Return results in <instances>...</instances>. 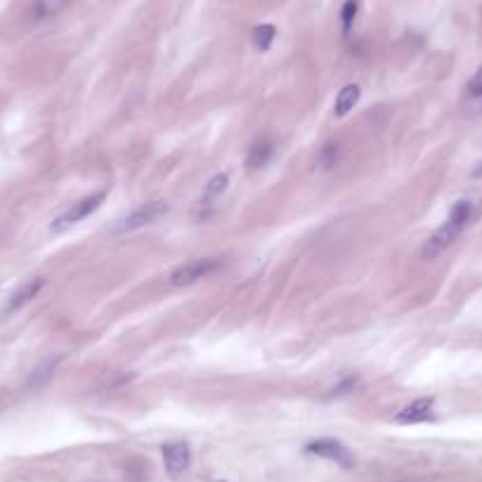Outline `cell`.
I'll return each mask as SVG.
<instances>
[{
    "label": "cell",
    "instance_id": "cell-2",
    "mask_svg": "<svg viewBox=\"0 0 482 482\" xmlns=\"http://www.w3.org/2000/svg\"><path fill=\"white\" fill-rule=\"evenodd\" d=\"M220 270H223V258H194L175 267L171 277H168V282H171V286L182 289V286L204 282V279L213 277Z\"/></svg>",
    "mask_w": 482,
    "mask_h": 482
},
{
    "label": "cell",
    "instance_id": "cell-6",
    "mask_svg": "<svg viewBox=\"0 0 482 482\" xmlns=\"http://www.w3.org/2000/svg\"><path fill=\"white\" fill-rule=\"evenodd\" d=\"M190 459H192V452H190V445L187 442H168L164 447V464H166V473L171 475L173 480H178L182 473L190 468Z\"/></svg>",
    "mask_w": 482,
    "mask_h": 482
},
{
    "label": "cell",
    "instance_id": "cell-15",
    "mask_svg": "<svg viewBox=\"0 0 482 482\" xmlns=\"http://www.w3.org/2000/svg\"><path fill=\"white\" fill-rule=\"evenodd\" d=\"M275 38H277V26L275 24H260L253 29V34H251V41H253V45H256V50H260V52L270 50L272 43H275Z\"/></svg>",
    "mask_w": 482,
    "mask_h": 482
},
{
    "label": "cell",
    "instance_id": "cell-18",
    "mask_svg": "<svg viewBox=\"0 0 482 482\" xmlns=\"http://www.w3.org/2000/svg\"><path fill=\"white\" fill-rule=\"evenodd\" d=\"M471 175H473V178H482V164H478V168H475Z\"/></svg>",
    "mask_w": 482,
    "mask_h": 482
},
{
    "label": "cell",
    "instance_id": "cell-8",
    "mask_svg": "<svg viewBox=\"0 0 482 482\" xmlns=\"http://www.w3.org/2000/svg\"><path fill=\"white\" fill-rule=\"evenodd\" d=\"M43 286H45V279L43 277H36V279H29V282H24L17 291L10 293V298H8V303H5L3 312H5V315H12V312L22 310L24 305H29L38 296V293L43 291Z\"/></svg>",
    "mask_w": 482,
    "mask_h": 482
},
{
    "label": "cell",
    "instance_id": "cell-4",
    "mask_svg": "<svg viewBox=\"0 0 482 482\" xmlns=\"http://www.w3.org/2000/svg\"><path fill=\"white\" fill-rule=\"evenodd\" d=\"M168 211H171V206H168L166 199L145 201V204H140L135 211H130L128 216L114 227V234H128V232L140 230V227H147V225L156 223L161 216H166Z\"/></svg>",
    "mask_w": 482,
    "mask_h": 482
},
{
    "label": "cell",
    "instance_id": "cell-3",
    "mask_svg": "<svg viewBox=\"0 0 482 482\" xmlns=\"http://www.w3.org/2000/svg\"><path fill=\"white\" fill-rule=\"evenodd\" d=\"M104 199H107V192H95V194L83 197L81 201H76V204H71L67 211L60 213V216L52 220V225H50L52 234H62V232L71 230L74 225H78L81 220H86L90 213H95L97 208L104 204Z\"/></svg>",
    "mask_w": 482,
    "mask_h": 482
},
{
    "label": "cell",
    "instance_id": "cell-13",
    "mask_svg": "<svg viewBox=\"0 0 482 482\" xmlns=\"http://www.w3.org/2000/svg\"><path fill=\"white\" fill-rule=\"evenodd\" d=\"M362 97V90L360 86H355V83H350V86H345L341 93L336 97V104H334V114L338 119H343V116H348L350 112L355 109V104L360 102Z\"/></svg>",
    "mask_w": 482,
    "mask_h": 482
},
{
    "label": "cell",
    "instance_id": "cell-1",
    "mask_svg": "<svg viewBox=\"0 0 482 482\" xmlns=\"http://www.w3.org/2000/svg\"><path fill=\"white\" fill-rule=\"evenodd\" d=\"M473 213H475V204H473V201L459 199L457 204L452 206V211H449V216H447L445 223H442L440 230L435 232L433 237L426 241V244H423L421 258L423 260H435L438 256H442V253H445L449 246H452L454 241L459 239V234L468 227V223H471V218H473Z\"/></svg>",
    "mask_w": 482,
    "mask_h": 482
},
{
    "label": "cell",
    "instance_id": "cell-16",
    "mask_svg": "<svg viewBox=\"0 0 482 482\" xmlns=\"http://www.w3.org/2000/svg\"><path fill=\"white\" fill-rule=\"evenodd\" d=\"M360 15V0H345L341 8V24H343V34H348L353 29L355 19Z\"/></svg>",
    "mask_w": 482,
    "mask_h": 482
},
{
    "label": "cell",
    "instance_id": "cell-11",
    "mask_svg": "<svg viewBox=\"0 0 482 482\" xmlns=\"http://www.w3.org/2000/svg\"><path fill=\"white\" fill-rule=\"evenodd\" d=\"M275 156V142L270 138H260L249 147V154H246V168L253 171H260L270 164V159Z\"/></svg>",
    "mask_w": 482,
    "mask_h": 482
},
{
    "label": "cell",
    "instance_id": "cell-5",
    "mask_svg": "<svg viewBox=\"0 0 482 482\" xmlns=\"http://www.w3.org/2000/svg\"><path fill=\"white\" fill-rule=\"evenodd\" d=\"M305 452L315 454V457H319V459L334 461V464H338L341 468H353L355 466L353 452H350V449L345 447L341 440H334V438L312 440V442H308V445H305Z\"/></svg>",
    "mask_w": 482,
    "mask_h": 482
},
{
    "label": "cell",
    "instance_id": "cell-12",
    "mask_svg": "<svg viewBox=\"0 0 482 482\" xmlns=\"http://www.w3.org/2000/svg\"><path fill=\"white\" fill-rule=\"evenodd\" d=\"M227 185H230V178H227V173H218V175H213V178L206 182V187H204V194H201L199 206H201V208H211V206L216 204V201L225 194Z\"/></svg>",
    "mask_w": 482,
    "mask_h": 482
},
{
    "label": "cell",
    "instance_id": "cell-14",
    "mask_svg": "<svg viewBox=\"0 0 482 482\" xmlns=\"http://www.w3.org/2000/svg\"><path fill=\"white\" fill-rule=\"evenodd\" d=\"M341 156H343L341 145H338V142H327V145L319 149V154H317L319 171H334V168L341 164Z\"/></svg>",
    "mask_w": 482,
    "mask_h": 482
},
{
    "label": "cell",
    "instance_id": "cell-17",
    "mask_svg": "<svg viewBox=\"0 0 482 482\" xmlns=\"http://www.w3.org/2000/svg\"><path fill=\"white\" fill-rule=\"evenodd\" d=\"M357 388H360V376L348 374V376H343V379L336 383V388L331 390V395H336V397H341V395H350V393H355Z\"/></svg>",
    "mask_w": 482,
    "mask_h": 482
},
{
    "label": "cell",
    "instance_id": "cell-9",
    "mask_svg": "<svg viewBox=\"0 0 482 482\" xmlns=\"http://www.w3.org/2000/svg\"><path fill=\"white\" fill-rule=\"evenodd\" d=\"M62 362H64V355H50V357H45V360H43L41 364H38V367L29 374L26 388L34 390V393H36V390L45 388L52 379H55V374L60 371Z\"/></svg>",
    "mask_w": 482,
    "mask_h": 482
},
{
    "label": "cell",
    "instance_id": "cell-7",
    "mask_svg": "<svg viewBox=\"0 0 482 482\" xmlns=\"http://www.w3.org/2000/svg\"><path fill=\"white\" fill-rule=\"evenodd\" d=\"M461 114L471 121L482 116V69H478V74L466 83L464 97H461Z\"/></svg>",
    "mask_w": 482,
    "mask_h": 482
},
{
    "label": "cell",
    "instance_id": "cell-10",
    "mask_svg": "<svg viewBox=\"0 0 482 482\" xmlns=\"http://www.w3.org/2000/svg\"><path fill=\"white\" fill-rule=\"evenodd\" d=\"M433 407H435V400L433 397H421V400L412 402V405H407L402 412L395 414V421L402 423V426H412V423H423L428 419H433Z\"/></svg>",
    "mask_w": 482,
    "mask_h": 482
}]
</instances>
